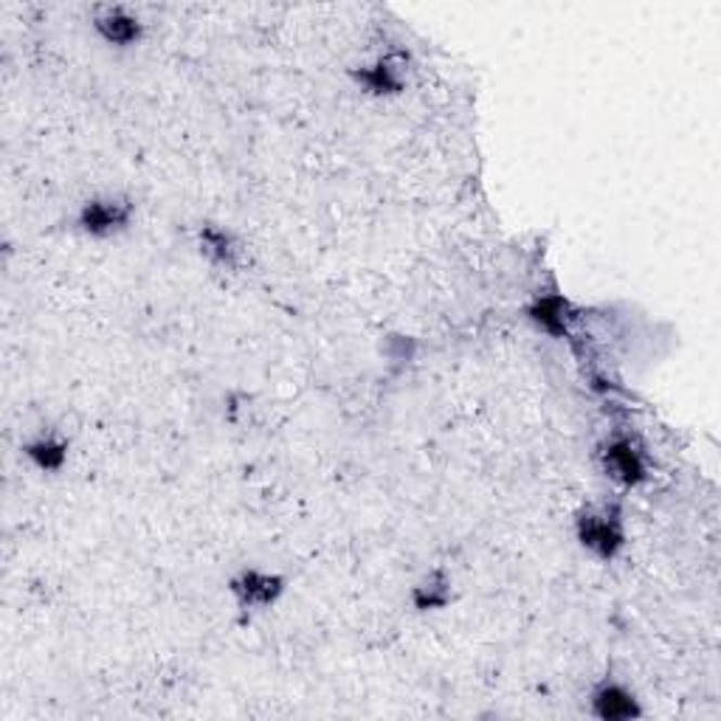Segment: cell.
<instances>
[{"instance_id":"52a82bcc","label":"cell","mask_w":721,"mask_h":721,"mask_svg":"<svg viewBox=\"0 0 721 721\" xmlns=\"http://www.w3.org/2000/svg\"><path fill=\"white\" fill-rule=\"evenodd\" d=\"M352 77L358 79V85H364L366 91L375 93V96H386V93H400L403 88V74L395 65L392 56H381L378 63L364 65L361 70H356Z\"/></svg>"},{"instance_id":"30bf717a","label":"cell","mask_w":721,"mask_h":721,"mask_svg":"<svg viewBox=\"0 0 721 721\" xmlns=\"http://www.w3.org/2000/svg\"><path fill=\"white\" fill-rule=\"evenodd\" d=\"M23 451H26V456L31 460V463L37 465L40 471H49V474H54V471H60L65 465V460H68V442L60 440V437H37V440L26 442L23 446Z\"/></svg>"},{"instance_id":"7a4b0ae2","label":"cell","mask_w":721,"mask_h":721,"mask_svg":"<svg viewBox=\"0 0 721 721\" xmlns=\"http://www.w3.org/2000/svg\"><path fill=\"white\" fill-rule=\"evenodd\" d=\"M133 220V204L127 197H93L79 209V229L91 237H111L125 232Z\"/></svg>"},{"instance_id":"277c9868","label":"cell","mask_w":721,"mask_h":721,"mask_svg":"<svg viewBox=\"0 0 721 721\" xmlns=\"http://www.w3.org/2000/svg\"><path fill=\"white\" fill-rule=\"evenodd\" d=\"M603 465H606V471H609L617 482L629 485V488L631 485L645 482V477H648L643 451H640L629 437H617V440H611L609 446L603 449Z\"/></svg>"},{"instance_id":"ba28073f","label":"cell","mask_w":721,"mask_h":721,"mask_svg":"<svg viewBox=\"0 0 721 721\" xmlns=\"http://www.w3.org/2000/svg\"><path fill=\"white\" fill-rule=\"evenodd\" d=\"M201 252L215 262V266L223 268H237L240 259V245L232 234L218 226H204L201 229Z\"/></svg>"},{"instance_id":"6da1fadb","label":"cell","mask_w":721,"mask_h":721,"mask_svg":"<svg viewBox=\"0 0 721 721\" xmlns=\"http://www.w3.org/2000/svg\"><path fill=\"white\" fill-rule=\"evenodd\" d=\"M575 532L581 546L589 553L601 555L603 561H611L626 546L623 516L617 507H603V511H583L575 522Z\"/></svg>"},{"instance_id":"9c48e42d","label":"cell","mask_w":721,"mask_h":721,"mask_svg":"<svg viewBox=\"0 0 721 721\" xmlns=\"http://www.w3.org/2000/svg\"><path fill=\"white\" fill-rule=\"evenodd\" d=\"M567 299L564 296H541L530 308V319L539 324L544 333L561 338L567 336Z\"/></svg>"},{"instance_id":"5b68a950","label":"cell","mask_w":721,"mask_h":721,"mask_svg":"<svg viewBox=\"0 0 721 721\" xmlns=\"http://www.w3.org/2000/svg\"><path fill=\"white\" fill-rule=\"evenodd\" d=\"M592 713L603 721H620V719H638L643 716L638 696L631 694L629 687L620 682H603L592 694Z\"/></svg>"},{"instance_id":"8fae6325","label":"cell","mask_w":721,"mask_h":721,"mask_svg":"<svg viewBox=\"0 0 721 721\" xmlns=\"http://www.w3.org/2000/svg\"><path fill=\"white\" fill-rule=\"evenodd\" d=\"M412 601L421 611L442 609V606H449V601H451L449 581H446L442 575H432V578H428V581H423L421 587H414Z\"/></svg>"},{"instance_id":"3957f363","label":"cell","mask_w":721,"mask_h":721,"mask_svg":"<svg viewBox=\"0 0 721 721\" xmlns=\"http://www.w3.org/2000/svg\"><path fill=\"white\" fill-rule=\"evenodd\" d=\"M229 589L237 597L240 609H271L273 603L285 595V578L262 572V569H243L237 578H232Z\"/></svg>"},{"instance_id":"8992f818","label":"cell","mask_w":721,"mask_h":721,"mask_svg":"<svg viewBox=\"0 0 721 721\" xmlns=\"http://www.w3.org/2000/svg\"><path fill=\"white\" fill-rule=\"evenodd\" d=\"M96 26L99 37L111 46H119V49H127V46H136L144 35V26L136 14H130L127 9H105V12L96 14Z\"/></svg>"}]
</instances>
